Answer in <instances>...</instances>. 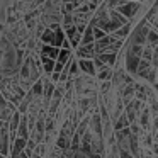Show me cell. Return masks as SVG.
<instances>
[{"label":"cell","mask_w":158,"mask_h":158,"mask_svg":"<svg viewBox=\"0 0 158 158\" xmlns=\"http://www.w3.org/2000/svg\"><path fill=\"white\" fill-rule=\"evenodd\" d=\"M141 4L136 2V0H121V5L117 7V10L123 15H126L129 21H133V17L136 15V12L139 10Z\"/></svg>","instance_id":"cell-1"},{"label":"cell","mask_w":158,"mask_h":158,"mask_svg":"<svg viewBox=\"0 0 158 158\" xmlns=\"http://www.w3.org/2000/svg\"><path fill=\"white\" fill-rule=\"evenodd\" d=\"M139 61H141V56H136L133 53H127L126 55V72L129 73H138V66H139Z\"/></svg>","instance_id":"cell-2"},{"label":"cell","mask_w":158,"mask_h":158,"mask_svg":"<svg viewBox=\"0 0 158 158\" xmlns=\"http://www.w3.org/2000/svg\"><path fill=\"white\" fill-rule=\"evenodd\" d=\"M78 66L83 73H87V75H95L97 66H95V63H94V58H80Z\"/></svg>","instance_id":"cell-3"},{"label":"cell","mask_w":158,"mask_h":158,"mask_svg":"<svg viewBox=\"0 0 158 158\" xmlns=\"http://www.w3.org/2000/svg\"><path fill=\"white\" fill-rule=\"evenodd\" d=\"M95 55H97V51H95L94 43L92 44H80L77 48V56L78 58H94Z\"/></svg>","instance_id":"cell-4"},{"label":"cell","mask_w":158,"mask_h":158,"mask_svg":"<svg viewBox=\"0 0 158 158\" xmlns=\"http://www.w3.org/2000/svg\"><path fill=\"white\" fill-rule=\"evenodd\" d=\"M41 41L46 43V44H55V43H56V31H55V29H51V27H48L46 31H43Z\"/></svg>","instance_id":"cell-5"},{"label":"cell","mask_w":158,"mask_h":158,"mask_svg":"<svg viewBox=\"0 0 158 158\" xmlns=\"http://www.w3.org/2000/svg\"><path fill=\"white\" fill-rule=\"evenodd\" d=\"M129 32H131V21L127 22V24L117 27L116 31L112 32V36H114V38H117V39H124V38H127V36H129Z\"/></svg>","instance_id":"cell-6"},{"label":"cell","mask_w":158,"mask_h":158,"mask_svg":"<svg viewBox=\"0 0 158 158\" xmlns=\"http://www.w3.org/2000/svg\"><path fill=\"white\" fill-rule=\"evenodd\" d=\"M150 70H151V61H150V60H144L143 58L139 61V66H138V75H139L141 78H146Z\"/></svg>","instance_id":"cell-7"},{"label":"cell","mask_w":158,"mask_h":158,"mask_svg":"<svg viewBox=\"0 0 158 158\" xmlns=\"http://www.w3.org/2000/svg\"><path fill=\"white\" fill-rule=\"evenodd\" d=\"M41 53H44V55H48L49 58H58V53H60V48L58 46H55V44H43V48H41Z\"/></svg>","instance_id":"cell-8"},{"label":"cell","mask_w":158,"mask_h":158,"mask_svg":"<svg viewBox=\"0 0 158 158\" xmlns=\"http://www.w3.org/2000/svg\"><path fill=\"white\" fill-rule=\"evenodd\" d=\"M112 75H114V72L110 70V66L109 65H104V66H100V68H99L97 78L102 82V80H110V78H112Z\"/></svg>","instance_id":"cell-9"},{"label":"cell","mask_w":158,"mask_h":158,"mask_svg":"<svg viewBox=\"0 0 158 158\" xmlns=\"http://www.w3.org/2000/svg\"><path fill=\"white\" fill-rule=\"evenodd\" d=\"M92 43H95V38H94V27L92 26H87V29L83 31L82 43H80V44H92Z\"/></svg>","instance_id":"cell-10"},{"label":"cell","mask_w":158,"mask_h":158,"mask_svg":"<svg viewBox=\"0 0 158 158\" xmlns=\"http://www.w3.org/2000/svg\"><path fill=\"white\" fill-rule=\"evenodd\" d=\"M70 60H72V51H70V48H60V53H58V58H56V61L66 65Z\"/></svg>","instance_id":"cell-11"},{"label":"cell","mask_w":158,"mask_h":158,"mask_svg":"<svg viewBox=\"0 0 158 158\" xmlns=\"http://www.w3.org/2000/svg\"><path fill=\"white\" fill-rule=\"evenodd\" d=\"M70 136H66V134H60V138H58V141H56V146L60 148V150H66V148H70L72 146V143H70V139H68Z\"/></svg>","instance_id":"cell-12"},{"label":"cell","mask_w":158,"mask_h":158,"mask_svg":"<svg viewBox=\"0 0 158 158\" xmlns=\"http://www.w3.org/2000/svg\"><path fill=\"white\" fill-rule=\"evenodd\" d=\"M127 126H129V119H127V116H126V114H121L119 121L114 124V129L121 131V129H124V127H127Z\"/></svg>","instance_id":"cell-13"},{"label":"cell","mask_w":158,"mask_h":158,"mask_svg":"<svg viewBox=\"0 0 158 158\" xmlns=\"http://www.w3.org/2000/svg\"><path fill=\"white\" fill-rule=\"evenodd\" d=\"M32 94L34 95H43V92H44V83H43V80H36L34 83H32Z\"/></svg>","instance_id":"cell-14"},{"label":"cell","mask_w":158,"mask_h":158,"mask_svg":"<svg viewBox=\"0 0 158 158\" xmlns=\"http://www.w3.org/2000/svg\"><path fill=\"white\" fill-rule=\"evenodd\" d=\"M129 150L134 156H138V138H136V134H131L129 136Z\"/></svg>","instance_id":"cell-15"},{"label":"cell","mask_w":158,"mask_h":158,"mask_svg":"<svg viewBox=\"0 0 158 158\" xmlns=\"http://www.w3.org/2000/svg\"><path fill=\"white\" fill-rule=\"evenodd\" d=\"M146 43H150L151 46H158V31H156V29H153V31L148 32Z\"/></svg>","instance_id":"cell-16"},{"label":"cell","mask_w":158,"mask_h":158,"mask_svg":"<svg viewBox=\"0 0 158 158\" xmlns=\"http://www.w3.org/2000/svg\"><path fill=\"white\" fill-rule=\"evenodd\" d=\"M106 34H107V32L104 31L102 27H99V26H94V38H95V41H97V39H102Z\"/></svg>","instance_id":"cell-17"},{"label":"cell","mask_w":158,"mask_h":158,"mask_svg":"<svg viewBox=\"0 0 158 158\" xmlns=\"http://www.w3.org/2000/svg\"><path fill=\"white\" fill-rule=\"evenodd\" d=\"M148 124H150V114H148V110H144V112L141 114V126L148 127Z\"/></svg>","instance_id":"cell-18"},{"label":"cell","mask_w":158,"mask_h":158,"mask_svg":"<svg viewBox=\"0 0 158 158\" xmlns=\"http://www.w3.org/2000/svg\"><path fill=\"white\" fill-rule=\"evenodd\" d=\"M109 90H110V82L109 80H102V83H100V92L107 94Z\"/></svg>","instance_id":"cell-19"},{"label":"cell","mask_w":158,"mask_h":158,"mask_svg":"<svg viewBox=\"0 0 158 158\" xmlns=\"http://www.w3.org/2000/svg\"><path fill=\"white\" fill-rule=\"evenodd\" d=\"M53 127H55V121H53L51 117H48V119H46V123H44V129L48 131V133H51Z\"/></svg>","instance_id":"cell-20"},{"label":"cell","mask_w":158,"mask_h":158,"mask_svg":"<svg viewBox=\"0 0 158 158\" xmlns=\"http://www.w3.org/2000/svg\"><path fill=\"white\" fill-rule=\"evenodd\" d=\"M155 153H158V144H156V146H155Z\"/></svg>","instance_id":"cell-21"},{"label":"cell","mask_w":158,"mask_h":158,"mask_svg":"<svg viewBox=\"0 0 158 158\" xmlns=\"http://www.w3.org/2000/svg\"><path fill=\"white\" fill-rule=\"evenodd\" d=\"M136 2H143V0H136Z\"/></svg>","instance_id":"cell-22"}]
</instances>
